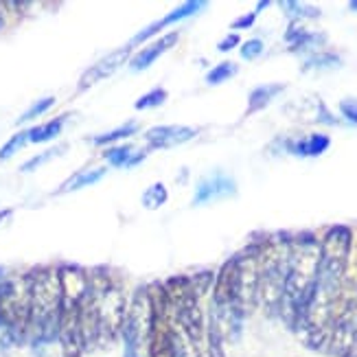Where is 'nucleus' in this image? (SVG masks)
<instances>
[{"mask_svg":"<svg viewBox=\"0 0 357 357\" xmlns=\"http://www.w3.org/2000/svg\"><path fill=\"white\" fill-rule=\"evenodd\" d=\"M353 232L349 226H331L320 241V263L307 312L296 327L307 347L327 351V329L337 312L347 278Z\"/></svg>","mask_w":357,"mask_h":357,"instance_id":"nucleus-1","label":"nucleus"},{"mask_svg":"<svg viewBox=\"0 0 357 357\" xmlns=\"http://www.w3.org/2000/svg\"><path fill=\"white\" fill-rule=\"evenodd\" d=\"M126 296L123 289L105 272L88 274V294L82 312V331L86 349L95 344H110L123 331L126 322Z\"/></svg>","mask_w":357,"mask_h":357,"instance_id":"nucleus-2","label":"nucleus"},{"mask_svg":"<svg viewBox=\"0 0 357 357\" xmlns=\"http://www.w3.org/2000/svg\"><path fill=\"white\" fill-rule=\"evenodd\" d=\"M320 263V243L314 235H298L291 237L289 243V263H287V276L281 298V316L291 329H296L305 312L309 298H312L316 274Z\"/></svg>","mask_w":357,"mask_h":357,"instance_id":"nucleus-3","label":"nucleus"},{"mask_svg":"<svg viewBox=\"0 0 357 357\" xmlns=\"http://www.w3.org/2000/svg\"><path fill=\"white\" fill-rule=\"evenodd\" d=\"M61 285L57 270L42 268L29 274V337L36 347L59 342Z\"/></svg>","mask_w":357,"mask_h":357,"instance_id":"nucleus-4","label":"nucleus"},{"mask_svg":"<svg viewBox=\"0 0 357 357\" xmlns=\"http://www.w3.org/2000/svg\"><path fill=\"white\" fill-rule=\"evenodd\" d=\"M61 285V312H59V344L66 357H79L86 351L82 331V312L88 294V274L77 266L57 270Z\"/></svg>","mask_w":357,"mask_h":357,"instance_id":"nucleus-5","label":"nucleus"},{"mask_svg":"<svg viewBox=\"0 0 357 357\" xmlns=\"http://www.w3.org/2000/svg\"><path fill=\"white\" fill-rule=\"evenodd\" d=\"M291 237H272L261 243L259 259V303L268 314H278L287 276Z\"/></svg>","mask_w":357,"mask_h":357,"instance_id":"nucleus-6","label":"nucleus"},{"mask_svg":"<svg viewBox=\"0 0 357 357\" xmlns=\"http://www.w3.org/2000/svg\"><path fill=\"white\" fill-rule=\"evenodd\" d=\"M29 337V276L0 283V349L22 344Z\"/></svg>","mask_w":357,"mask_h":357,"instance_id":"nucleus-7","label":"nucleus"},{"mask_svg":"<svg viewBox=\"0 0 357 357\" xmlns=\"http://www.w3.org/2000/svg\"><path fill=\"white\" fill-rule=\"evenodd\" d=\"M165 296L186 340H189L193 347H199L202 335H204V318H202L199 296L191 285V278L174 276L172 281L165 283Z\"/></svg>","mask_w":357,"mask_h":357,"instance_id":"nucleus-8","label":"nucleus"},{"mask_svg":"<svg viewBox=\"0 0 357 357\" xmlns=\"http://www.w3.org/2000/svg\"><path fill=\"white\" fill-rule=\"evenodd\" d=\"M158 309H160V298L153 296V291L149 287L136 289L132 303L128 305L126 322H123V331H121L123 337H126L128 349L138 351V347L149 342V335L158 318Z\"/></svg>","mask_w":357,"mask_h":357,"instance_id":"nucleus-9","label":"nucleus"},{"mask_svg":"<svg viewBox=\"0 0 357 357\" xmlns=\"http://www.w3.org/2000/svg\"><path fill=\"white\" fill-rule=\"evenodd\" d=\"M357 349V296L347 298L327 329V351L337 357H351Z\"/></svg>","mask_w":357,"mask_h":357,"instance_id":"nucleus-10","label":"nucleus"},{"mask_svg":"<svg viewBox=\"0 0 357 357\" xmlns=\"http://www.w3.org/2000/svg\"><path fill=\"white\" fill-rule=\"evenodd\" d=\"M237 193V184L230 176L215 172L206 178H202L197 182L195 189V197H193V206H202V204H211V202L224 199Z\"/></svg>","mask_w":357,"mask_h":357,"instance_id":"nucleus-11","label":"nucleus"},{"mask_svg":"<svg viewBox=\"0 0 357 357\" xmlns=\"http://www.w3.org/2000/svg\"><path fill=\"white\" fill-rule=\"evenodd\" d=\"M130 51H132V46L126 44V46H121V49H116V51H112V53H107L103 59L97 61L95 66H90V68L82 75L79 90H88L90 86H95L97 82L107 79V77H110L112 73H116V70L128 61Z\"/></svg>","mask_w":357,"mask_h":357,"instance_id":"nucleus-12","label":"nucleus"},{"mask_svg":"<svg viewBox=\"0 0 357 357\" xmlns=\"http://www.w3.org/2000/svg\"><path fill=\"white\" fill-rule=\"evenodd\" d=\"M197 136L195 128H186V126H158L151 128L145 134V141L153 147V149H172L178 145H184L193 141Z\"/></svg>","mask_w":357,"mask_h":357,"instance_id":"nucleus-13","label":"nucleus"},{"mask_svg":"<svg viewBox=\"0 0 357 357\" xmlns=\"http://www.w3.org/2000/svg\"><path fill=\"white\" fill-rule=\"evenodd\" d=\"M176 42H178V33H176V31H172V33L162 36V38L156 40V42H151L149 46H145V49L130 61L132 70H145V68H149V66L153 64V61H156L167 49H172V46H174Z\"/></svg>","mask_w":357,"mask_h":357,"instance_id":"nucleus-14","label":"nucleus"},{"mask_svg":"<svg viewBox=\"0 0 357 357\" xmlns=\"http://www.w3.org/2000/svg\"><path fill=\"white\" fill-rule=\"evenodd\" d=\"M329 147H331V138L327 134H312L287 143V149L291 153H296V156H322Z\"/></svg>","mask_w":357,"mask_h":357,"instance_id":"nucleus-15","label":"nucleus"},{"mask_svg":"<svg viewBox=\"0 0 357 357\" xmlns=\"http://www.w3.org/2000/svg\"><path fill=\"white\" fill-rule=\"evenodd\" d=\"M285 90L283 84H266V86H259L250 92V97H248V114H255L263 107H268L272 103V99L276 95H281Z\"/></svg>","mask_w":357,"mask_h":357,"instance_id":"nucleus-16","label":"nucleus"},{"mask_svg":"<svg viewBox=\"0 0 357 357\" xmlns=\"http://www.w3.org/2000/svg\"><path fill=\"white\" fill-rule=\"evenodd\" d=\"M103 176H105V167H101V169H88V172H79L77 176H73L64 186H61L59 193H70V191H77V189H84V186L97 184Z\"/></svg>","mask_w":357,"mask_h":357,"instance_id":"nucleus-17","label":"nucleus"},{"mask_svg":"<svg viewBox=\"0 0 357 357\" xmlns=\"http://www.w3.org/2000/svg\"><path fill=\"white\" fill-rule=\"evenodd\" d=\"M64 121H66V116H59V119H53L49 123H44V126H38L33 130H29V143L53 141L55 136H59L61 128H64Z\"/></svg>","mask_w":357,"mask_h":357,"instance_id":"nucleus-18","label":"nucleus"},{"mask_svg":"<svg viewBox=\"0 0 357 357\" xmlns=\"http://www.w3.org/2000/svg\"><path fill=\"white\" fill-rule=\"evenodd\" d=\"M206 7V3H199V0H191V3H184V5H180L178 9H174V11H169L165 18H160V24H162V29L167 26V24H174V22H180V20H184V18H189V15H195L197 11H202Z\"/></svg>","mask_w":357,"mask_h":357,"instance_id":"nucleus-19","label":"nucleus"},{"mask_svg":"<svg viewBox=\"0 0 357 357\" xmlns=\"http://www.w3.org/2000/svg\"><path fill=\"white\" fill-rule=\"evenodd\" d=\"M169 199V191H167V186L162 182H156V184H151L149 189L143 193V206L147 211H156L160 206H165V202Z\"/></svg>","mask_w":357,"mask_h":357,"instance_id":"nucleus-20","label":"nucleus"},{"mask_svg":"<svg viewBox=\"0 0 357 357\" xmlns=\"http://www.w3.org/2000/svg\"><path fill=\"white\" fill-rule=\"evenodd\" d=\"M237 70H239L237 64H232V61H222V64H217L215 68L208 70V75H206V84H208V86L224 84V82L230 79V77H235Z\"/></svg>","mask_w":357,"mask_h":357,"instance_id":"nucleus-21","label":"nucleus"},{"mask_svg":"<svg viewBox=\"0 0 357 357\" xmlns=\"http://www.w3.org/2000/svg\"><path fill=\"white\" fill-rule=\"evenodd\" d=\"M136 130H138L136 123H128V126H123V128H119V130H112V132H105V134H101V136H95V138H92V143H95V145H110V143L121 141V138L132 136Z\"/></svg>","mask_w":357,"mask_h":357,"instance_id":"nucleus-22","label":"nucleus"},{"mask_svg":"<svg viewBox=\"0 0 357 357\" xmlns=\"http://www.w3.org/2000/svg\"><path fill=\"white\" fill-rule=\"evenodd\" d=\"M132 153H134V147H128V145L112 147V149L105 151V160L110 162L112 167H123V169H126L128 167V160L132 158Z\"/></svg>","mask_w":357,"mask_h":357,"instance_id":"nucleus-23","label":"nucleus"},{"mask_svg":"<svg viewBox=\"0 0 357 357\" xmlns=\"http://www.w3.org/2000/svg\"><path fill=\"white\" fill-rule=\"evenodd\" d=\"M167 101V92L162 88H156L147 92V95H143L141 99L136 101V110H149V107H158Z\"/></svg>","mask_w":357,"mask_h":357,"instance_id":"nucleus-24","label":"nucleus"},{"mask_svg":"<svg viewBox=\"0 0 357 357\" xmlns=\"http://www.w3.org/2000/svg\"><path fill=\"white\" fill-rule=\"evenodd\" d=\"M285 7V11L294 18H318L320 9L318 7H309V5H301V3H281Z\"/></svg>","mask_w":357,"mask_h":357,"instance_id":"nucleus-25","label":"nucleus"},{"mask_svg":"<svg viewBox=\"0 0 357 357\" xmlns=\"http://www.w3.org/2000/svg\"><path fill=\"white\" fill-rule=\"evenodd\" d=\"M29 141V132H20V134H15L11 141H7L5 145H3V149H0V160H7V158H11L15 151H18L24 143Z\"/></svg>","mask_w":357,"mask_h":357,"instance_id":"nucleus-26","label":"nucleus"},{"mask_svg":"<svg viewBox=\"0 0 357 357\" xmlns=\"http://www.w3.org/2000/svg\"><path fill=\"white\" fill-rule=\"evenodd\" d=\"M53 103H55V99H53V97H46V99H42V101H36V103L31 105L29 110L18 119V123H24V121H29V119H36V116L44 114L46 110H51Z\"/></svg>","mask_w":357,"mask_h":357,"instance_id":"nucleus-27","label":"nucleus"},{"mask_svg":"<svg viewBox=\"0 0 357 357\" xmlns=\"http://www.w3.org/2000/svg\"><path fill=\"white\" fill-rule=\"evenodd\" d=\"M263 49H266V44H263V40H259V38L248 40V42L241 44V57H243V59H257V57L263 53Z\"/></svg>","mask_w":357,"mask_h":357,"instance_id":"nucleus-28","label":"nucleus"},{"mask_svg":"<svg viewBox=\"0 0 357 357\" xmlns=\"http://www.w3.org/2000/svg\"><path fill=\"white\" fill-rule=\"evenodd\" d=\"M340 112H342V116L349 123L357 126V99H342L340 101Z\"/></svg>","mask_w":357,"mask_h":357,"instance_id":"nucleus-29","label":"nucleus"},{"mask_svg":"<svg viewBox=\"0 0 357 357\" xmlns=\"http://www.w3.org/2000/svg\"><path fill=\"white\" fill-rule=\"evenodd\" d=\"M57 153H59V147H57V149H51V151L40 153V156H36V158H31L29 162H24L22 172H33V169H38V167H40V165H44V162H49L53 156H57Z\"/></svg>","mask_w":357,"mask_h":357,"instance_id":"nucleus-30","label":"nucleus"},{"mask_svg":"<svg viewBox=\"0 0 357 357\" xmlns=\"http://www.w3.org/2000/svg\"><path fill=\"white\" fill-rule=\"evenodd\" d=\"M237 44H241L239 36H237V33H230L228 38H224L220 44H217V51H222V53H226V51H232Z\"/></svg>","mask_w":357,"mask_h":357,"instance_id":"nucleus-31","label":"nucleus"},{"mask_svg":"<svg viewBox=\"0 0 357 357\" xmlns=\"http://www.w3.org/2000/svg\"><path fill=\"white\" fill-rule=\"evenodd\" d=\"M255 20H257V13L255 11L252 13H245V15H241V18H237L235 22H232V29H250L255 24Z\"/></svg>","mask_w":357,"mask_h":357,"instance_id":"nucleus-32","label":"nucleus"},{"mask_svg":"<svg viewBox=\"0 0 357 357\" xmlns=\"http://www.w3.org/2000/svg\"><path fill=\"white\" fill-rule=\"evenodd\" d=\"M145 160V151H136L134 149V153H132V158L128 160V167L126 169H130V167H136V165H141Z\"/></svg>","mask_w":357,"mask_h":357,"instance_id":"nucleus-33","label":"nucleus"},{"mask_svg":"<svg viewBox=\"0 0 357 357\" xmlns=\"http://www.w3.org/2000/svg\"><path fill=\"white\" fill-rule=\"evenodd\" d=\"M5 5L3 3H0V26H3L5 24V9H3Z\"/></svg>","mask_w":357,"mask_h":357,"instance_id":"nucleus-34","label":"nucleus"},{"mask_svg":"<svg viewBox=\"0 0 357 357\" xmlns=\"http://www.w3.org/2000/svg\"><path fill=\"white\" fill-rule=\"evenodd\" d=\"M9 215H11V211H9V208H7V211H0V222H3L5 217H9Z\"/></svg>","mask_w":357,"mask_h":357,"instance_id":"nucleus-35","label":"nucleus"},{"mask_svg":"<svg viewBox=\"0 0 357 357\" xmlns=\"http://www.w3.org/2000/svg\"><path fill=\"white\" fill-rule=\"evenodd\" d=\"M126 357H138V351H132V349H128V351H126Z\"/></svg>","mask_w":357,"mask_h":357,"instance_id":"nucleus-36","label":"nucleus"},{"mask_svg":"<svg viewBox=\"0 0 357 357\" xmlns=\"http://www.w3.org/2000/svg\"><path fill=\"white\" fill-rule=\"evenodd\" d=\"M5 278H7V276H5V270H3V268H0V283H3V281H5Z\"/></svg>","mask_w":357,"mask_h":357,"instance_id":"nucleus-37","label":"nucleus"},{"mask_svg":"<svg viewBox=\"0 0 357 357\" xmlns=\"http://www.w3.org/2000/svg\"><path fill=\"white\" fill-rule=\"evenodd\" d=\"M180 357H186V353H182V355H180Z\"/></svg>","mask_w":357,"mask_h":357,"instance_id":"nucleus-38","label":"nucleus"},{"mask_svg":"<svg viewBox=\"0 0 357 357\" xmlns=\"http://www.w3.org/2000/svg\"><path fill=\"white\" fill-rule=\"evenodd\" d=\"M351 357H357V355H351Z\"/></svg>","mask_w":357,"mask_h":357,"instance_id":"nucleus-39","label":"nucleus"}]
</instances>
